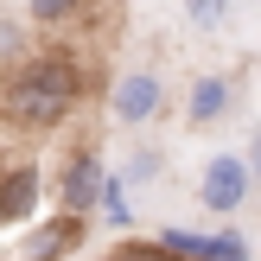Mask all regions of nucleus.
Returning <instances> with one entry per match:
<instances>
[{
  "mask_svg": "<svg viewBox=\"0 0 261 261\" xmlns=\"http://www.w3.org/2000/svg\"><path fill=\"white\" fill-rule=\"evenodd\" d=\"M70 109H76V64L70 58L38 51V58L13 64V76H7V121L19 134H51Z\"/></svg>",
  "mask_w": 261,
  "mask_h": 261,
  "instance_id": "obj_1",
  "label": "nucleus"
},
{
  "mask_svg": "<svg viewBox=\"0 0 261 261\" xmlns=\"http://www.w3.org/2000/svg\"><path fill=\"white\" fill-rule=\"evenodd\" d=\"M249 198H255L249 160H242V153H211L204 172H198V204H204V211H217V217H236Z\"/></svg>",
  "mask_w": 261,
  "mask_h": 261,
  "instance_id": "obj_2",
  "label": "nucleus"
},
{
  "mask_svg": "<svg viewBox=\"0 0 261 261\" xmlns=\"http://www.w3.org/2000/svg\"><path fill=\"white\" fill-rule=\"evenodd\" d=\"M160 102H166V83H160V70H127V76H115L109 115H115L121 127H147L153 115H160Z\"/></svg>",
  "mask_w": 261,
  "mask_h": 261,
  "instance_id": "obj_3",
  "label": "nucleus"
},
{
  "mask_svg": "<svg viewBox=\"0 0 261 261\" xmlns=\"http://www.w3.org/2000/svg\"><path fill=\"white\" fill-rule=\"evenodd\" d=\"M223 109H229V76H217V70L198 76V83H191V96H185V121H191V127H211Z\"/></svg>",
  "mask_w": 261,
  "mask_h": 261,
  "instance_id": "obj_4",
  "label": "nucleus"
},
{
  "mask_svg": "<svg viewBox=\"0 0 261 261\" xmlns=\"http://www.w3.org/2000/svg\"><path fill=\"white\" fill-rule=\"evenodd\" d=\"M89 198H96V166L76 160V166H70V191H64V204H70V211H83Z\"/></svg>",
  "mask_w": 261,
  "mask_h": 261,
  "instance_id": "obj_5",
  "label": "nucleus"
},
{
  "mask_svg": "<svg viewBox=\"0 0 261 261\" xmlns=\"http://www.w3.org/2000/svg\"><path fill=\"white\" fill-rule=\"evenodd\" d=\"M25 13H32L38 25H58V19H70V13H76V0H25Z\"/></svg>",
  "mask_w": 261,
  "mask_h": 261,
  "instance_id": "obj_6",
  "label": "nucleus"
},
{
  "mask_svg": "<svg viewBox=\"0 0 261 261\" xmlns=\"http://www.w3.org/2000/svg\"><path fill=\"white\" fill-rule=\"evenodd\" d=\"M191 7V19H217V13H223V0H185Z\"/></svg>",
  "mask_w": 261,
  "mask_h": 261,
  "instance_id": "obj_7",
  "label": "nucleus"
},
{
  "mask_svg": "<svg viewBox=\"0 0 261 261\" xmlns=\"http://www.w3.org/2000/svg\"><path fill=\"white\" fill-rule=\"evenodd\" d=\"M7 51H19V25H13V19H0V58H7Z\"/></svg>",
  "mask_w": 261,
  "mask_h": 261,
  "instance_id": "obj_8",
  "label": "nucleus"
},
{
  "mask_svg": "<svg viewBox=\"0 0 261 261\" xmlns=\"http://www.w3.org/2000/svg\"><path fill=\"white\" fill-rule=\"evenodd\" d=\"M242 160H249V172L261 178V127H255V140H249V153H242Z\"/></svg>",
  "mask_w": 261,
  "mask_h": 261,
  "instance_id": "obj_9",
  "label": "nucleus"
}]
</instances>
